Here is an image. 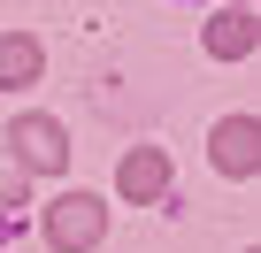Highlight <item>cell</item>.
Wrapping results in <instances>:
<instances>
[{
    "label": "cell",
    "mask_w": 261,
    "mask_h": 253,
    "mask_svg": "<svg viewBox=\"0 0 261 253\" xmlns=\"http://www.w3.org/2000/svg\"><path fill=\"white\" fill-rule=\"evenodd\" d=\"M100 230H108V207L92 192H62L46 207V245L54 253H85V245H100Z\"/></svg>",
    "instance_id": "7a4b0ae2"
},
{
    "label": "cell",
    "mask_w": 261,
    "mask_h": 253,
    "mask_svg": "<svg viewBox=\"0 0 261 253\" xmlns=\"http://www.w3.org/2000/svg\"><path fill=\"white\" fill-rule=\"evenodd\" d=\"M0 146L16 154L23 177H62L69 169V131H62L54 115H16L8 131H0Z\"/></svg>",
    "instance_id": "6da1fadb"
},
{
    "label": "cell",
    "mask_w": 261,
    "mask_h": 253,
    "mask_svg": "<svg viewBox=\"0 0 261 253\" xmlns=\"http://www.w3.org/2000/svg\"><path fill=\"white\" fill-rule=\"evenodd\" d=\"M253 39H261L253 8H223V16L207 23V54H215V62H238V54H253Z\"/></svg>",
    "instance_id": "5b68a950"
},
{
    "label": "cell",
    "mask_w": 261,
    "mask_h": 253,
    "mask_svg": "<svg viewBox=\"0 0 261 253\" xmlns=\"http://www.w3.org/2000/svg\"><path fill=\"white\" fill-rule=\"evenodd\" d=\"M238 8H246V0H238Z\"/></svg>",
    "instance_id": "ba28073f"
},
{
    "label": "cell",
    "mask_w": 261,
    "mask_h": 253,
    "mask_svg": "<svg viewBox=\"0 0 261 253\" xmlns=\"http://www.w3.org/2000/svg\"><path fill=\"white\" fill-rule=\"evenodd\" d=\"M39 39H23V31H8L0 39V85H39Z\"/></svg>",
    "instance_id": "8992f818"
},
{
    "label": "cell",
    "mask_w": 261,
    "mask_h": 253,
    "mask_svg": "<svg viewBox=\"0 0 261 253\" xmlns=\"http://www.w3.org/2000/svg\"><path fill=\"white\" fill-rule=\"evenodd\" d=\"M16 200H23V177H16V169H8V177H0V215H8V207H16Z\"/></svg>",
    "instance_id": "52a82bcc"
},
{
    "label": "cell",
    "mask_w": 261,
    "mask_h": 253,
    "mask_svg": "<svg viewBox=\"0 0 261 253\" xmlns=\"http://www.w3.org/2000/svg\"><path fill=\"white\" fill-rule=\"evenodd\" d=\"M207 146H215V169L223 177H253V161H261V123L253 115H223Z\"/></svg>",
    "instance_id": "277c9868"
},
{
    "label": "cell",
    "mask_w": 261,
    "mask_h": 253,
    "mask_svg": "<svg viewBox=\"0 0 261 253\" xmlns=\"http://www.w3.org/2000/svg\"><path fill=\"white\" fill-rule=\"evenodd\" d=\"M115 192H123L130 207L162 200V192H169V154H162V146H130V154L115 161Z\"/></svg>",
    "instance_id": "3957f363"
}]
</instances>
